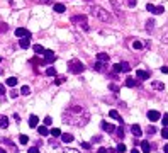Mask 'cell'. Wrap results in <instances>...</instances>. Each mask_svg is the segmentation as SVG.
<instances>
[{"mask_svg": "<svg viewBox=\"0 0 168 153\" xmlns=\"http://www.w3.org/2000/svg\"><path fill=\"white\" fill-rule=\"evenodd\" d=\"M89 119H90L89 111L83 105H78V104L68 105L63 112V122L70 124V126H85L89 122Z\"/></svg>", "mask_w": 168, "mask_h": 153, "instance_id": "1", "label": "cell"}, {"mask_svg": "<svg viewBox=\"0 0 168 153\" xmlns=\"http://www.w3.org/2000/svg\"><path fill=\"white\" fill-rule=\"evenodd\" d=\"M89 14L92 15V17L99 19L100 22H112L110 12H107L105 9H102V7H99V5H92V7H89Z\"/></svg>", "mask_w": 168, "mask_h": 153, "instance_id": "2", "label": "cell"}, {"mask_svg": "<svg viewBox=\"0 0 168 153\" xmlns=\"http://www.w3.org/2000/svg\"><path fill=\"white\" fill-rule=\"evenodd\" d=\"M83 70H85V65H83L82 61H78V60H71V61H68V71L75 73V75H80V73H82Z\"/></svg>", "mask_w": 168, "mask_h": 153, "instance_id": "3", "label": "cell"}, {"mask_svg": "<svg viewBox=\"0 0 168 153\" xmlns=\"http://www.w3.org/2000/svg\"><path fill=\"white\" fill-rule=\"evenodd\" d=\"M71 22L77 24V26H82L85 31H89V24H87V17H85V15H73V17H71Z\"/></svg>", "mask_w": 168, "mask_h": 153, "instance_id": "4", "label": "cell"}, {"mask_svg": "<svg viewBox=\"0 0 168 153\" xmlns=\"http://www.w3.org/2000/svg\"><path fill=\"white\" fill-rule=\"evenodd\" d=\"M112 70H114V73H128L129 70H131V65L129 63H126V61H122V63H116L114 66H112Z\"/></svg>", "mask_w": 168, "mask_h": 153, "instance_id": "5", "label": "cell"}, {"mask_svg": "<svg viewBox=\"0 0 168 153\" xmlns=\"http://www.w3.org/2000/svg\"><path fill=\"white\" fill-rule=\"evenodd\" d=\"M54 60H56V54H54V51L46 50V51H44V60L41 61V65H49V63H53Z\"/></svg>", "mask_w": 168, "mask_h": 153, "instance_id": "6", "label": "cell"}, {"mask_svg": "<svg viewBox=\"0 0 168 153\" xmlns=\"http://www.w3.org/2000/svg\"><path fill=\"white\" fill-rule=\"evenodd\" d=\"M146 10L151 12V14H155V15H160V14H163L165 7H163V5H153V3H148V5H146Z\"/></svg>", "mask_w": 168, "mask_h": 153, "instance_id": "7", "label": "cell"}, {"mask_svg": "<svg viewBox=\"0 0 168 153\" xmlns=\"http://www.w3.org/2000/svg\"><path fill=\"white\" fill-rule=\"evenodd\" d=\"M100 128H102L104 131H107V133H114V131H116V126L109 124L107 121H102V122H100Z\"/></svg>", "mask_w": 168, "mask_h": 153, "instance_id": "8", "label": "cell"}, {"mask_svg": "<svg viewBox=\"0 0 168 153\" xmlns=\"http://www.w3.org/2000/svg\"><path fill=\"white\" fill-rule=\"evenodd\" d=\"M15 36H19V38H29L31 32L27 29H24V27H17L15 29Z\"/></svg>", "mask_w": 168, "mask_h": 153, "instance_id": "9", "label": "cell"}, {"mask_svg": "<svg viewBox=\"0 0 168 153\" xmlns=\"http://www.w3.org/2000/svg\"><path fill=\"white\" fill-rule=\"evenodd\" d=\"M141 145V150H143V153H149V150L151 148H155V145H151L149 141H143V143H139Z\"/></svg>", "mask_w": 168, "mask_h": 153, "instance_id": "10", "label": "cell"}, {"mask_svg": "<svg viewBox=\"0 0 168 153\" xmlns=\"http://www.w3.org/2000/svg\"><path fill=\"white\" fill-rule=\"evenodd\" d=\"M160 117H161V116H160L158 111H148V119L149 121H158Z\"/></svg>", "mask_w": 168, "mask_h": 153, "instance_id": "11", "label": "cell"}, {"mask_svg": "<svg viewBox=\"0 0 168 153\" xmlns=\"http://www.w3.org/2000/svg\"><path fill=\"white\" fill-rule=\"evenodd\" d=\"M19 46L22 48V50H27L31 46V41H29V38H20V41H19Z\"/></svg>", "mask_w": 168, "mask_h": 153, "instance_id": "12", "label": "cell"}, {"mask_svg": "<svg viewBox=\"0 0 168 153\" xmlns=\"http://www.w3.org/2000/svg\"><path fill=\"white\" fill-rule=\"evenodd\" d=\"M38 124H39V117L38 116H29V126L31 128H38Z\"/></svg>", "mask_w": 168, "mask_h": 153, "instance_id": "13", "label": "cell"}, {"mask_svg": "<svg viewBox=\"0 0 168 153\" xmlns=\"http://www.w3.org/2000/svg\"><path fill=\"white\" fill-rule=\"evenodd\" d=\"M97 61L109 63V54H107V53H97Z\"/></svg>", "mask_w": 168, "mask_h": 153, "instance_id": "14", "label": "cell"}, {"mask_svg": "<svg viewBox=\"0 0 168 153\" xmlns=\"http://www.w3.org/2000/svg\"><path fill=\"white\" fill-rule=\"evenodd\" d=\"M136 77L141 78V80H148V78H149V73H148V71H144V70H138V71H136Z\"/></svg>", "mask_w": 168, "mask_h": 153, "instance_id": "15", "label": "cell"}, {"mask_svg": "<svg viewBox=\"0 0 168 153\" xmlns=\"http://www.w3.org/2000/svg\"><path fill=\"white\" fill-rule=\"evenodd\" d=\"M131 131H132V134H134V136H136V138H138V136H141V126H139V124H132V126H131Z\"/></svg>", "mask_w": 168, "mask_h": 153, "instance_id": "16", "label": "cell"}, {"mask_svg": "<svg viewBox=\"0 0 168 153\" xmlns=\"http://www.w3.org/2000/svg\"><path fill=\"white\" fill-rule=\"evenodd\" d=\"M61 140H63V143H71L73 141V134H70V133H61Z\"/></svg>", "mask_w": 168, "mask_h": 153, "instance_id": "17", "label": "cell"}, {"mask_svg": "<svg viewBox=\"0 0 168 153\" xmlns=\"http://www.w3.org/2000/svg\"><path fill=\"white\" fill-rule=\"evenodd\" d=\"M0 128H2V129L9 128V117H7V116H0Z\"/></svg>", "mask_w": 168, "mask_h": 153, "instance_id": "18", "label": "cell"}, {"mask_svg": "<svg viewBox=\"0 0 168 153\" xmlns=\"http://www.w3.org/2000/svg\"><path fill=\"white\" fill-rule=\"evenodd\" d=\"M53 9H54V12H58V14H63V12L66 10V7H65L63 3H53Z\"/></svg>", "mask_w": 168, "mask_h": 153, "instance_id": "19", "label": "cell"}, {"mask_svg": "<svg viewBox=\"0 0 168 153\" xmlns=\"http://www.w3.org/2000/svg\"><path fill=\"white\" fill-rule=\"evenodd\" d=\"M104 66H105V63H102V61H95L93 65H92V68L95 71H102L104 70Z\"/></svg>", "mask_w": 168, "mask_h": 153, "instance_id": "20", "label": "cell"}, {"mask_svg": "<svg viewBox=\"0 0 168 153\" xmlns=\"http://www.w3.org/2000/svg\"><path fill=\"white\" fill-rule=\"evenodd\" d=\"M109 117H112V119H117L119 122H122V117L119 116V112L116 111V109H112V111L109 112Z\"/></svg>", "mask_w": 168, "mask_h": 153, "instance_id": "21", "label": "cell"}, {"mask_svg": "<svg viewBox=\"0 0 168 153\" xmlns=\"http://www.w3.org/2000/svg\"><path fill=\"white\" fill-rule=\"evenodd\" d=\"M124 83H126V87H129V89H132V87H136V80H134L132 77H128Z\"/></svg>", "mask_w": 168, "mask_h": 153, "instance_id": "22", "label": "cell"}, {"mask_svg": "<svg viewBox=\"0 0 168 153\" xmlns=\"http://www.w3.org/2000/svg\"><path fill=\"white\" fill-rule=\"evenodd\" d=\"M38 133H39L41 136H48V134H49V129H48V126H39V128H38Z\"/></svg>", "mask_w": 168, "mask_h": 153, "instance_id": "23", "label": "cell"}, {"mask_svg": "<svg viewBox=\"0 0 168 153\" xmlns=\"http://www.w3.org/2000/svg\"><path fill=\"white\" fill-rule=\"evenodd\" d=\"M110 3H112L114 10H116V14H117L119 17H121V5H119V2H117V0H110Z\"/></svg>", "mask_w": 168, "mask_h": 153, "instance_id": "24", "label": "cell"}, {"mask_svg": "<svg viewBox=\"0 0 168 153\" xmlns=\"http://www.w3.org/2000/svg\"><path fill=\"white\" fill-rule=\"evenodd\" d=\"M32 50H34L36 54H44V51H46L43 46H41V44H34V46H32Z\"/></svg>", "mask_w": 168, "mask_h": 153, "instance_id": "25", "label": "cell"}, {"mask_svg": "<svg viewBox=\"0 0 168 153\" xmlns=\"http://www.w3.org/2000/svg\"><path fill=\"white\" fill-rule=\"evenodd\" d=\"M151 87H153L155 90H165V85H163L161 82H153V83H151Z\"/></svg>", "mask_w": 168, "mask_h": 153, "instance_id": "26", "label": "cell"}, {"mask_svg": "<svg viewBox=\"0 0 168 153\" xmlns=\"http://www.w3.org/2000/svg\"><path fill=\"white\" fill-rule=\"evenodd\" d=\"M143 48H144V44H143L141 41H134V43H132V50H136V51H141V50H143Z\"/></svg>", "mask_w": 168, "mask_h": 153, "instance_id": "27", "label": "cell"}, {"mask_svg": "<svg viewBox=\"0 0 168 153\" xmlns=\"http://www.w3.org/2000/svg\"><path fill=\"white\" fill-rule=\"evenodd\" d=\"M7 85H9V87H15V85H17V78H15V77L7 78Z\"/></svg>", "mask_w": 168, "mask_h": 153, "instance_id": "28", "label": "cell"}, {"mask_svg": "<svg viewBox=\"0 0 168 153\" xmlns=\"http://www.w3.org/2000/svg\"><path fill=\"white\" fill-rule=\"evenodd\" d=\"M153 27H155V20L153 19L146 20V31H153Z\"/></svg>", "mask_w": 168, "mask_h": 153, "instance_id": "29", "label": "cell"}, {"mask_svg": "<svg viewBox=\"0 0 168 153\" xmlns=\"http://www.w3.org/2000/svg\"><path fill=\"white\" fill-rule=\"evenodd\" d=\"M46 75H49V77H56V68H54V66H49V68L46 70Z\"/></svg>", "mask_w": 168, "mask_h": 153, "instance_id": "30", "label": "cell"}, {"mask_svg": "<svg viewBox=\"0 0 168 153\" xmlns=\"http://www.w3.org/2000/svg\"><path fill=\"white\" fill-rule=\"evenodd\" d=\"M51 134H53V136H54V138H58V136H61V129H59V128H53V129H51Z\"/></svg>", "mask_w": 168, "mask_h": 153, "instance_id": "31", "label": "cell"}, {"mask_svg": "<svg viewBox=\"0 0 168 153\" xmlns=\"http://www.w3.org/2000/svg\"><path fill=\"white\" fill-rule=\"evenodd\" d=\"M3 99H5V85L0 83V101H3Z\"/></svg>", "mask_w": 168, "mask_h": 153, "instance_id": "32", "label": "cell"}, {"mask_svg": "<svg viewBox=\"0 0 168 153\" xmlns=\"http://www.w3.org/2000/svg\"><path fill=\"white\" fill-rule=\"evenodd\" d=\"M20 94H22V95H29V94H31V87H27V85H24V87L20 89Z\"/></svg>", "mask_w": 168, "mask_h": 153, "instance_id": "33", "label": "cell"}, {"mask_svg": "<svg viewBox=\"0 0 168 153\" xmlns=\"http://www.w3.org/2000/svg\"><path fill=\"white\" fill-rule=\"evenodd\" d=\"M19 141H20V145H27V141H29V138H27L26 134H20V136H19Z\"/></svg>", "mask_w": 168, "mask_h": 153, "instance_id": "34", "label": "cell"}, {"mask_svg": "<svg viewBox=\"0 0 168 153\" xmlns=\"http://www.w3.org/2000/svg\"><path fill=\"white\" fill-rule=\"evenodd\" d=\"M160 41H161V43H165V44H168V31L163 34V36H161V38H160Z\"/></svg>", "mask_w": 168, "mask_h": 153, "instance_id": "35", "label": "cell"}, {"mask_svg": "<svg viewBox=\"0 0 168 153\" xmlns=\"http://www.w3.org/2000/svg\"><path fill=\"white\" fill-rule=\"evenodd\" d=\"M116 131H117V136H119V138H124V128H122V126H121V128H117Z\"/></svg>", "mask_w": 168, "mask_h": 153, "instance_id": "36", "label": "cell"}, {"mask_svg": "<svg viewBox=\"0 0 168 153\" xmlns=\"http://www.w3.org/2000/svg\"><path fill=\"white\" fill-rule=\"evenodd\" d=\"M117 152H119V153H124V152H126V145H122V143H121V145H117Z\"/></svg>", "mask_w": 168, "mask_h": 153, "instance_id": "37", "label": "cell"}, {"mask_svg": "<svg viewBox=\"0 0 168 153\" xmlns=\"http://www.w3.org/2000/svg\"><path fill=\"white\" fill-rule=\"evenodd\" d=\"M27 153H39V148L38 146H31L29 150H27Z\"/></svg>", "mask_w": 168, "mask_h": 153, "instance_id": "38", "label": "cell"}, {"mask_svg": "<svg viewBox=\"0 0 168 153\" xmlns=\"http://www.w3.org/2000/svg\"><path fill=\"white\" fill-rule=\"evenodd\" d=\"M109 89L114 92V94H117V92H119V87H117V85H114V83H112V85H109Z\"/></svg>", "mask_w": 168, "mask_h": 153, "instance_id": "39", "label": "cell"}, {"mask_svg": "<svg viewBox=\"0 0 168 153\" xmlns=\"http://www.w3.org/2000/svg\"><path fill=\"white\" fill-rule=\"evenodd\" d=\"M65 80H66L65 77H59V78H56V80H54V83H56V85H61V83H63Z\"/></svg>", "mask_w": 168, "mask_h": 153, "instance_id": "40", "label": "cell"}, {"mask_svg": "<svg viewBox=\"0 0 168 153\" xmlns=\"http://www.w3.org/2000/svg\"><path fill=\"white\" fill-rule=\"evenodd\" d=\"M149 134V136H151V134H155V133H156V129H155V126H149L148 128V131H146Z\"/></svg>", "mask_w": 168, "mask_h": 153, "instance_id": "41", "label": "cell"}, {"mask_svg": "<svg viewBox=\"0 0 168 153\" xmlns=\"http://www.w3.org/2000/svg\"><path fill=\"white\" fill-rule=\"evenodd\" d=\"M161 136H163L165 140L168 138V128H163V129H161Z\"/></svg>", "mask_w": 168, "mask_h": 153, "instance_id": "42", "label": "cell"}, {"mask_svg": "<svg viewBox=\"0 0 168 153\" xmlns=\"http://www.w3.org/2000/svg\"><path fill=\"white\" fill-rule=\"evenodd\" d=\"M7 29H9V26H7L5 22H2V24H0V31H2V32H5Z\"/></svg>", "mask_w": 168, "mask_h": 153, "instance_id": "43", "label": "cell"}, {"mask_svg": "<svg viewBox=\"0 0 168 153\" xmlns=\"http://www.w3.org/2000/svg\"><path fill=\"white\" fill-rule=\"evenodd\" d=\"M63 153H80L78 150H73V148H65V152Z\"/></svg>", "mask_w": 168, "mask_h": 153, "instance_id": "44", "label": "cell"}, {"mask_svg": "<svg viewBox=\"0 0 168 153\" xmlns=\"http://www.w3.org/2000/svg\"><path fill=\"white\" fill-rule=\"evenodd\" d=\"M51 122H53V119H51L49 116H48V117H44V126H49Z\"/></svg>", "mask_w": 168, "mask_h": 153, "instance_id": "45", "label": "cell"}, {"mask_svg": "<svg viewBox=\"0 0 168 153\" xmlns=\"http://www.w3.org/2000/svg\"><path fill=\"white\" fill-rule=\"evenodd\" d=\"M163 126H165V128H168V114H165V116H163Z\"/></svg>", "mask_w": 168, "mask_h": 153, "instance_id": "46", "label": "cell"}, {"mask_svg": "<svg viewBox=\"0 0 168 153\" xmlns=\"http://www.w3.org/2000/svg\"><path fill=\"white\" fill-rule=\"evenodd\" d=\"M126 3H128L129 7H134V5H136V0H126Z\"/></svg>", "mask_w": 168, "mask_h": 153, "instance_id": "47", "label": "cell"}, {"mask_svg": "<svg viewBox=\"0 0 168 153\" xmlns=\"http://www.w3.org/2000/svg\"><path fill=\"white\" fill-rule=\"evenodd\" d=\"M17 95H19V92L17 90H10V97H12V99H15Z\"/></svg>", "mask_w": 168, "mask_h": 153, "instance_id": "48", "label": "cell"}, {"mask_svg": "<svg viewBox=\"0 0 168 153\" xmlns=\"http://www.w3.org/2000/svg\"><path fill=\"white\" fill-rule=\"evenodd\" d=\"M82 146H83L85 150H90V143L89 141H83V143H82Z\"/></svg>", "mask_w": 168, "mask_h": 153, "instance_id": "49", "label": "cell"}, {"mask_svg": "<svg viewBox=\"0 0 168 153\" xmlns=\"http://www.w3.org/2000/svg\"><path fill=\"white\" fill-rule=\"evenodd\" d=\"M97 153H107V148H104V146H102V148L97 150Z\"/></svg>", "mask_w": 168, "mask_h": 153, "instance_id": "50", "label": "cell"}, {"mask_svg": "<svg viewBox=\"0 0 168 153\" xmlns=\"http://www.w3.org/2000/svg\"><path fill=\"white\" fill-rule=\"evenodd\" d=\"M161 73H168V66H161Z\"/></svg>", "mask_w": 168, "mask_h": 153, "instance_id": "51", "label": "cell"}, {"mask_svg": "<svg viewBox=\"0 0 168 153\" xmlns=\"http://www.w3.org/2000/svg\"><path fill=\"white\" fill-rule=\"evenodd\" d=\"M38 2H41V3H51L53 0H38Z\"/></svg>", "mask_w": 168, "mask_h": 153, "instance_id": "52", "label": "cell"}, {"mask_svg": "<svg viewBox=\"0 0 168 153\" xmlns=\"http://www.w3.org/2000/svg\"><path fill=\"white\" fill-rule=\"evenodd\" d=\"M14 119H15V121L19 122V121H20V116H19V114H14Z\"/></svg>", "mask_w": 168, "mask_h": 153, "instance_id": "53", "label": "cell"}, {"mask_svg": "<svg viewBox=\"0 0 168 153\" xmlns=\"http://www.w3.org/2000/svg\"><path fill=\"white\" fill-rule=\"evenodd\" d=\"M131 153H139V150L138 148H134V150H131Z\"/></svg>", "mask_w": 168, "mask_h": 153, "instance_id": "54", "label": "cell"}, {"mask_svg": "<svg viewBox=\"0 0 168 153\" xmlns=\"http://www.w3.org/2000/svg\"><path fill=\"white\" fill-rule=\"evenodd\" d=\"M107 153H119V152H116V150H107Z\"/></svg>", "mask_w": 168, "mask_h": 153, "instance_id": "55", "label": "cell"}, {"mask_svg": "<svg viewBox=\"0 0 168 153\" xmlns=\"http://www.w3.org/2000/svg\"><path fill=\"white\" fill-rule=\"evenodd\" d=\"M165 153H168V145H165Z\"/></svg>", "mask_w": 168, "mask_h": 153, "instance_id": "56", "label": "cell"}, {"mask_svg": "<svg viewBox=\"0 0 168 153\" xmlns=\"http://www.w3.org/2000/svg\"><path fill=\"white\" fill-rule=\"evenodd\" d=\"M0 153H7V152H5V150H3V148H0Z\"/></svg>", "mask_w": 168, "mask_h": 153, "instance_id": "57", "label": "cell"}]
</instances>
